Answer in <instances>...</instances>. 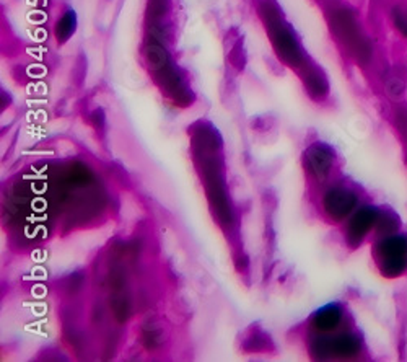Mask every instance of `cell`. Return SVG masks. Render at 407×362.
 Instances as JSON below:
<instances>
[{
    "instance_id": "11",
    "label": "cell",
    "mask_w": 407,
    "mask_h": 362,
    "mask_svg": "<svg viewBox=\"0 0 407 362\" xmlns=\"http://www.w3.org/2000/svg\"><path fill=\"white\" fill-rule=\"evenodd\" d=\"M305 83L308 87V90L311 92V95H316V97H326L327 95V90H330V87H327V82L326 78L321 76L318 71H313L308 73L305 77Z\"/></svg>"
},
{
    "instance_id": "9",
    "label": "cell",
    "mask_w": 407,
    "mask_h": 362,
    "mask_svg": "<svg viewBox=\"0 0 407 362\" xmlns=\"http://www.w3.org/2000/svg\"><path fill=\"white\" fill-rule=\"evenodd\" d=\"M378 237H388L401 232V219L393 209H380V217L377 222Z\"/></svg>"
},
{
    "instance_id": "12",
    "label": "cell",
    "mask_w": 407,
    "mask_h": 362,
    "mask_svg": "<svg viewBox=\"0 0 407 362\" xmlns=\"http://www.w3.org/2000/svg\"><path fill=\"white\" fill-rule=\"evenodd\" d=\"M75 25H77V22H75L74 12H67L64 17L61 18V22L57 23V26H56L57 40H59L61 43H65V41L69 40L72 35H74Z\"/></svg>"
},
{
    "instance_id": "3",
    "label": "cell",
    "mask_w": 407,
    "mask_h": 362,
    "mask_svg": "<svg viewBox=\"0 0 407 362\" xmlns=\"http://www.w3.org/2000/svg\"><path fill=\"white\" fill-rule=\"evenodd\" d=\"M269 26H270V38H273V44L275 51L279 52V56L284 59L287 64L290 66H300L303 61V54L299 43H296L292 31L287 26L282 25L279 18H270L269 17Z\"/></svg>"
},
{
    "instance_id": "4",
    "label": "cell",
    "mask_w": 407,
    "mask_h": 362,
    "mask_svg": "<svg viewBox=\"0 0 407 362\" xmlns=\"http://www.w3.org/2000/svg\"><path fill=\"white\" fill-rule=\"evenodd\" d=\"M380 217V209L375 206H362L352 214L347 224V241L349 245L356 246L362 245L363 240L373 229H377V222Z\"/></svg>"
},
{
    "instance_id": "5",
    "label": "cell",
    "mask_w": 407,
    "mask_h": 362,
    "mask_svg": "<svg viewBox=\"0 0 407 362\" xmlns=\"http://www.w3.org/2000/svg\"><path fill=\"white\" fill-rule=\"evenodd\" d=\"M325 211L336 222H341L357 211L358 196L349 188H332L325 196Z\"/></svg>"
},
{
    "instance_id": "10",
    "label": "cell",
    "mask_w": 407,
    "mask_h": 362,
    "mask_svg": "<svg viewBox=\"0 0 407 362\" xmlns=\"http://www.w3.org/2000/svg\"><path fill=\"white\" fill-rule=\"evenodd\" d=\"M145 59H147L149 69L152 71H163L168 62V56H166L165 49L158 44H150L145 49Z\"/></svg>"
},
{
    "instance_id": "7",
    "label": "cell",
    "mask_w": 407,
    "mask_h": 362,
    "mask_svg": "<svg viewBox=\"0 0 407 362\" xmlns=\"http://www.w3.org/2000/svg\"><path fill=\"white\" fill-rule=\"evenodd\" d=\"M336 30L342 35V38L346 40L344 43H347L349 46H356V49L358 52V56L365 54L363 46L365 43L360 40L358 28L356 25V20H353L347 12H342L336 20Z\"/></svg>"
},
{
    "instance_id": "13",
    "label": "cell",
    "mask_w": 407,
    "mask_h": 362,
    "mask_svg": "<svg viewBox=\"0 0 407 362\" xmlns=\"http://www.w3.org/2000/svg\"><path fill=\"white\" fill-rule=\"evenodd\" d=\"M393 23L396 26V30L407 40V17L406 13H403V10L399 8L393 10Z\"/></svg>"
},
{
    "instance_id": "2",
    "label": "cell",
    "mask_w": 407,
    "mask_h": 362,
    "mask_svg": "<svg viewBox=\"0 0 407 362\" xmlns=\"http://www.w3.org/2000/svg\"><path fill=\"white\" fill-rule=\"evenodd\" d=\"M362 351V341L353 333H341L336 337L321 338L313 346V353L320 358H356Z\"/></svg>"
},
{
    "instance_id": "6",
    "label": "cell",
    "mask_w": 407,
    "mask_h": 362,
    "mask_svg": "<svg viewBox=\"0 0 407 362\" xmlns=\"http://www.w3.org/2000/svg\"><path fill=\"white\" fill-rule=\"evenodd\" d=\"M334 164V152L325 144H316L305 154V165L313 175L325 176Z\"/></svg>"
},
{
    "instance_id": "8",
    "label": "cell",
    "mask_w": 407,
    "mask_h": 362,
    "mask_svg": "<svg viewBox=\"0 0 407 362\" xmlns=\"http://www.w3.org/2000/svg\"><path fill=\"white\" fill-rule=\"evenodd\" d=\"M342 322V310L337 306H327L321 308L315 317H313V328L320 333L334 332Z\"/></svg>"
},
{
    "instance_id": "1",
    "label": "cell",
    "mask_w": 407,
    "mask_h": 362,
    "mask_svg": "<svg viewBox=\"0 0 407 362\" xmlns=\"http://www.w3.org/2000/svg\"><path fill=\"white\" fill-rule=\"evenodd\" d=\"M373 258L380 274L386 279H396L407 272V234L378 237L373 245Z\"/></svg>"
}]
</instances>
